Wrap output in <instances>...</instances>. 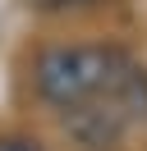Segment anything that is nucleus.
<instances>
[{"label":"nucleus","instance_id":"f257e3e1","mask_svg":"<svg viewBox=\"0 0 147 151\" xmlns=\"http://www.w3.org/2000/svg\"><path fill=\"white\" fill-rule=\"evenodd\" d=\"M37 92L92 151L147 124V69L119 46H55L37 60Z\"/></svg>","mask_w":147,"mask_h":151},{"label":"nucleus","instance_id":"f03ea898","mask_svg":"<svg viewBox=\"0 0 147 151\" xmlns=\"http://www.w3.org/2000/svg\"><path fill=\"white\" fill-rule=\"evenodd\" d=\"M0 151H41V142H32V137H0Z\"/></svg>","mask_w":147,"mask_h":151},{"label":"nucleus","instance_id":"7ed1b4c3","mask_svg":"<svg viewBox=\"0 0 147 151\" xmlns=\"http://www.w3.org/2000/svg\"><path fill=\"white\" fill-rule=\"evenodd\" d=\"M37 5H46V9H64V5H87V0H37Z\"/></svg>","mask_w":147,"mask_h":151}]
</instances>
